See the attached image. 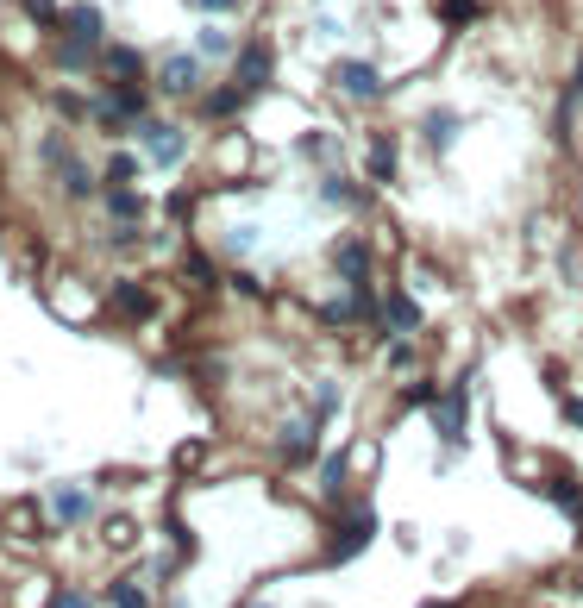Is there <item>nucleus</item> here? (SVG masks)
<instances>
[{
	"label": "nucleus",
	"mask_w": 583,
	"mask_h": 608,
	"mask_svg": "<svg viewBox=\"0 0 583 608\" xmlns=\"http://www.w3.org/2000/svg\"><path fill=\"white\" fill-rule=\"evenodd\" d=\"M333 88L345 101H377L383 95V69L370 63V57H339L333 63Z\"/></svg>",
	"instance_id": "f257e3e1"
},
{
	"label": "nucleus",
	"mask_w": 583,
	"mask_h": 608,
	"mask_svg": "<svg viewBox=\"0 0 583 608\" xmlns=\"http://www.w3.org/2000/svg\"><path fill=\"white\" fill-rule=\"evenodd\" d=\"M333 270H339V283H345V289L370 283V270H377V245H370L364 232H345V239L333 245Z\"/></svg>",
	"instance_id": "f03ea898"
},
{
	"label": "nucleus",
	"mask_w": 583,
	"mask_h": 608,
	"mask_svg": "<svg viewBox=\"0 0 583 608\" xmlns=\"http://www.w3.org/2000/svg\"><path fill=\"white\" fill-rule=\"evenodd\" d=\"M433 427H439V446H446V452L464 446V433H471V395H464V383L433 402Z\"/></svg>",
	"instance_id": "7ed1b4c3"
},
{
	"label": "nucleus",
	"mask_w": 583,
	"mask_h": 608,
	"mask_svg": "<svg viewBox=\"0 0 583 608\" xmlns=\"http://www.w3.org/2000/svg\"><path fill=\"white\" fill-rule=\"evenodd\" d=\"M370 533H377V514L370 508H352L345 514V527L333 533V546H326V565H345V558H358L370 546Z\"/></svg>",
	"instance_id": "20e7f679"
},
{
	"label": "nucleus",
	"mask_w": 583,
	"mask_h": 608,
	"mask_svg": "<svg viewBox=\"0 0 583 608\" xmlns=\"http://www.w3.org/2000/svg\"><path fill=\"white\" fill-rule=\"evenodd\" d=\"M383 326H389L395 339H414V333L427 326L421 295H414V289H389V295H383Z\"/></svg>",
	"instance_id": "39448f33"
},
{
	"label": "nucleus",
	"mask_w": 583,
	"mask_h": 608,
	"mask_svg": "<svg viewBox=\"0 0 583 608\" xmlns=\"http://www.w3.org/2000/svg\"><path fill=\"white\" fill-rule=\"evenodd\" d=\"M414 132H421V145H427L433 157H446V151L458 145V132H464V113H452V107H427L421 120H414Z\"/></svg>",
	"instance_id": "423d86ee"
},
{
	"label": "nucleus",
	"mask_w": 583,
	"mask_h": 608,
	"mask_svg": "<svg viewBox=\"0 0 583 608\" xmlns=\"http://www.w3.org/2000/svg\"><path fill=\"white\" fill-rule=\"evenodd\" d=\"M270 76H276V51L264 38H251V44H239V63H232V82H245L251 95L258 88H270Z\"/></svg>",
	"instance_id": "0eeeda50"
},
{
	"label": "nucleus",
	"mask_w": 583,
	"mask_h": 608,
	"mask_svg": "<svg viewBox=\"0 0 583 608\" xmlns=\"http://www.w3.org/2000/svg\"><path fill=\"white\" fill-rule=\"evenodd\" d=\"M157 82H163V95H195V88H201V51H176V57H163Z\"/></svg>",
	"instance_id": "6e6552de"
},
{
	"label": "nucleus",
	"mask_w": 583,
	"mask_h": 608,
	"mask_svg": "<svg viewBox=\"0 0 583 608\" xmlns=\"http://www.w3.org/2000/svg\"><path fill=\"white\" fill-rule=\"evenodd\" d=\"M138 145H145L157 163H182V145H189V138L176 126H163V120H138Z\"/></svg>",
	"instance_id": "1a4fd4ad"
},
{
	"label": "nucleus",
	"mask_w": 583,
	"mask_h": 608,
	"mask_svg": "<svg viewBox=\"0 0 583 608\" xmlns=\"http://www.w3.org/2000/svg\"><path fill=\"white\" fill-rule=\"evenodd\" d=\"M138 120H145V95H138L132 82H120V88L101 101V126H138Z\"/></svg>",
	"instance_id": "9d476101"
},
{
	"label": "nucleus",
	"mask_w": 583,
	"mask_h": 608,
	"mask_svg": "<svg viewBox=\"0 0 583 608\" xmlns=\"http://www.w3.org/2000/svg\"><path fill=\"white\" fill-rule=\"evenodd\" d=\"M364 176L383 182V189L402 176V170H395V132H370V145H364Z\"/></svg>",
	"instance_id": "9b49d317"
},
{
	"label": "nucleus",
	"mask_w": 583,
	"mask_h": 608,
	"mask_svg": "<svg viewBox=\"0 0 583 608\" xmlns=\"http://www.w3.org/2000/svg\"><path fill=\"white\" fill-rule=\"evenodd\" d=\"M245 101H251V88H245V82H226V88H214V95L201 101V113H207L214 126H226V120H232V113H239Z\"/></svg>",
	"instance_id": "f8f14e48"
},
{
	"label": "nucleus",
	"mask_w": 583,
	"mask_h": 608,
	"mask_svg": "<svg viewBox=\"0 0 583 608\" xmlns=\"http://www.w3.org/2000/svg\"><path fill=\"white\" fill-rule=\"evenodd\" d=\"M439 26L446 32H471V26H483V0H439Z\"/></svg>",
	"instance_id": "ddd939ff"
},
{
	"label": "nucleus",
	"mask_w": 583,
	"mask_h": 608,
	"mask_svg": "<svg viewBox=\"0 0 583 608\" xmlns=\"http://www.w3.org/2000/svg\"><path fill=\"white\" fill-rule=\"evenodd\" d=\"M301 151H308L320 170H339V163H345V151H339V138H333V132H308V138H301Z\"/></svg>",
	"instance_id": "4468645a"
},
{
	"label": "nucleus",
	"mask_w": 583,
	"mask_h": 608,
	"mask_svg": "<svg viewBox=\"0 0 583 608\" xmlns=\"http://www.w3.org/2000/svg\"><path fill=\"white\" fill-rule=\"evenodd\" d=\"M51 514H57L63 527L88 521V489H57V496H51Z\"/></svg>",
	"instance_id": "2eb2a0df"
},
{
	"label": "nucleus",
	"mask_w": 583,
	"mask_h": 608,
	"mask_svg": "<svg viewBox=\"0 0 583 608\" xmlns=\"http://www.w3.org/2000/svg\"><path fill=\"white\" fill-rule=\"evenodd\" d=\"M107 26H101V7H69V38H82V44H95Z\"/></svg>",
	"instance_id": "dca6fc26"
},
{
	"label": "nucleus",
	"mask_w": 583,
	"mask_h": 608,
	"mask_svg": "<svg viewBox=\"0 0 583 608\" xmlns=\"http://www.w3.org/2000/svg\"><path fill=\"white\" fill-rule=\"evenodd\" d=\"M107 69H113L120 82H138V76H145V57L126 51V44H113V51H107Z\"/></svg>",
	"instance_id": "f3484780"
},
{
	"label": "nucleus",
	"mask_w": 583,
	"mask_h": 608,
	"mask_svg": "<svg viewBox=\"0 0 583 608\" xmlns=\"http://www.w3.org/2000/svg\"><path fill=\"white\" fill-rule=\"evenodd\" d=\"M345 471H352V458H345V452L320 458V489H326V496H339V489H345Z\"/></svg>",
	"instance_id": "a211bd4d"
},
{
	"label": "nucleus",
	"mask_w": 583,
	"mask_h": 608,
	"mask_svg": "<svg viewBox=\"0 0 583 608\" xmlns=\"http://www.w3.org/2000/svg\"><path fill=\"white\" fill-rule=\"evenodd\" d=\"M113 308H120L126 320H145L151 314V295L145 289H113Z\"/></svg>",
	"instance_id": "6ab92c4d"
},
{
	"label": "nucleus",
	"mask_w": 583,
	"mask_h": 608,
	"mask_svg": "<svg viewBox=\"0 0 583 608\" xmlns=\"http://www.w3.org/2000/svg\"><path fill=\"white\" fill-rule=\"evenodd\" d=\"M138 214H145V195H132V189H120V195H113V220H138Z\"/></svg>",
	"instance_id": "aec40b11"
},
{
	"label": "nucleus",
	"mask_w": 583,
	"mask_h": 608,
	"mask_svg": "<svg viewBox=\"0 0 583 608\" xmlns=\"http://www.w3.org/2000/svg\"><path fill=\"white\" fill-rule=\"evenodd\" d=\"M195 51H201V57H232V38H226V32H214V26H207V32L195 38Z\"/></svg>",
	"instance_id": "412c9836"
},
{
	"label": "nucleus",
	"mask_w": 583,
	"mask_h": 608,
	"mask_svg": "<svg viewBox=\"0 0 583 608\" xmlns=\"http://www.w3.org/2000/svg\"><path fill=\"white\" fill-rule=\"evenodd\" d=\"M107 176H113V182H120V189H126V182L138 176V157H132V151H113V157H107Z\"/></svg>",
	"instance_id": "4be33fe9"
},
{
	"label": "nucleus",
	"mask_w": 583,
	"mask_h": 608,
	"mask_svg": "<svg viewBox=\"0 0 583 608\" xmlns=\"http://www.w3.org/2000/svg\"><path fill=\"white\" fill-rule=\"evenodd\" d=\"M552 502H558V508H571V514H583V489H577L571 477H558V483H552Z\"/></svg>",
	"instance_id": "5701e85b"
},
{
	"label": "nucleus",
	"mask_w": 583,
	"mask_h": 608,
	"mask_svg": "<svg viewBox=\"0 0 583 608\" xmlns=\"http://www.w3.org/2000/svg\"><path fill=\"white\" fill-rule=\"evenodd\" d=\"M402 402H408V408H433L439 395H433V383H427V377H414V383L402 389Z\"/></svg>",
	"instance_id": "b1692460"
},
{
	"label": "nucleus",
	"mask_w": 583,
	"mask_h": 608,
	"mask_svg": "<svg viewBox=\"0 0 583 608\" xmlns=\"http://www.w3.org/2000/svg\"><path fill=\"white\" fill-rule=\"evenodd\" d=\"M57 63H63V69H88V44H82V38H69L63 51H57Z\"/></svg>",
	"instance_id": "393cba45"
},
{
	"label": "nucleus",
	"mask_w": 583,
	"mask_h": 608,
	"mask_svg": "<svg viewBox=\"0 0 583 608\" xmlns=\"http://www.w3.org/2000/svg\"><path fill=\"white\" fill-rule=\"evenodd\" d=\"M389 370H395V377H408V370H414V345H408V339L389 352Z\"/></svg>",
	"instance_id": "a878e982"
},
{
	"label": "nucleus",
	"mask_w": 583,
	"mask_h": 608,
	"mask_svg": "<svg viewBox=\"0 0 583 608\" xmlns=\"http://www.w3.org/2000/svg\"><path fill=\"white\" fill-rule=\"evenodd\" d=\"M26 13L38 19V26H57V7H51V0H26Z\"/></svg>",
	"instance_id": "bb28decb"
},
{
	"label": "nucleus",
	"mask_w": 583,
	"mask_h": 608,
	"mask_svg": "<svg viewBox=\"0 0 583 608\" xmlns=\"http://www.w3.org/2000/svg\"><path fill=\"white\" fill-rule=\"evenodd\" d=\"M113 602H120V608H145V590H132V583H120V590H113Z\"/></svg>",
	"instance_id": "cd10ccee"
},
{
	"label": "nucleus",
	"mask_w": 583,
	"mask_h": 608,
	"mask_svg": "<svg viewBox=\"0 0 583 608\" xmlns=\"http://www.w3.org/2000/svg\"><path fill=\"white\" fill-rule=\"evenodd\" d=\"M201 13H239V0H195Z\"/></svg>",
	"instance_id": "c85d7f7f"
},
{
	"label": "nucleus",
	"mask_w": 583,
	"mask_h": 608,
	"mask_svg": "<svg viewBox=\"0 0 583 608\" xmlns=\"http://www.w3.org/2000/svg\"><path fill=\"white\" fill-rule=\"evenodd\" d=\"M565 420H571V427H583V395H565Z\"/></svg>",
	"instance_id": "c756f323"
},
{
	"label": "nucleus",
	"mask_w": 583,
	"mask_h": 608,
	"mask_svg": "<svg viewBox=\"0 0 583 608\" xmlns=\"http://www.w3.org/2000/svg\"><path fill=\"white\" fill-rule=\"evenodd\" d=\"M571 95L583 101V57H577V69H571Z\"/></svg>",
	"instance_id": "7c9ffc66"
},
{
	"label": "nucleus",
	"mask_w": 583,
	"mask_h": 608,
	"mask_svg": "<svg viewBox=\"0 0 583 608\" xmlns=\"http://www.w3.org/2000/svg\"><path fill=\"white\" fill-rule=\"evenodd\" d=\"M51 608H88V602H82V596H57Z\"/></svg>",
	"instance_id": "2f4dec72"
},
{
	"label": "nucleus",
	"mask_w": 583,
	"mask_h": 608,
	"mask_svg": "<svg viewBox=\"0 0 583 608\" xmlns=\"http://www.w3.org/2000/svg\"><path fill=\"white\" fill-rule=\"evenodd\" d=\"M427 608H452V602H427Z\"/></svg>",
	"instance_id": "473e14b6"
}]
</instances>
